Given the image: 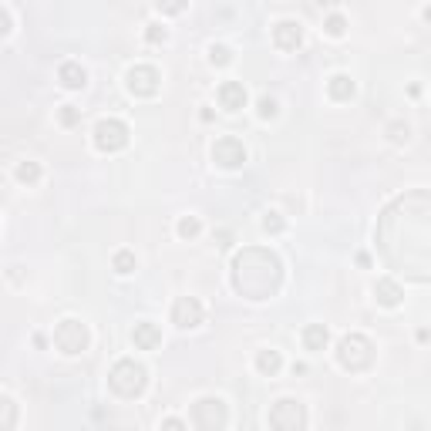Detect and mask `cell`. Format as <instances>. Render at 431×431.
<instances>
[{"instance_id": "1", "label": "cell", "mask_w": 431, "mask_h": 431, "mask_svg": "<svg viewBox=\"0 0 431 431\" xmlns=\"http://www.w3.org/2000/svg\"><path fill=\"white\" fill-rule=\"evenodd\" d=\"M283 287V263L273 249L246 246L232 256V290L246 300H270Z\"/></svg>"}, {"instance_id": "2", "label": "cell", "mask_w": 431, "mask_h": 431, "mask_svg": "<svg viewBox=\"0 0 431 431\" xmlns=\"http://www.w3.org/2000/svg\"><path fill=\"white\" fill-rule=\"evenodd\" d=\"M108 385L115 394H122V398H142L145 394V387H149V370L142 368L135 357H122L111 374H108Z\"/></svg>"}, {"instance_id": "3", "label": "cell", "mask_w": 431, "mask_h": 431, "mask_svg": "<svg viewBox=\"0 0 431 431\" xmlns=\"http://www.w3.org/2000/svg\"><path fill=\"white\" fill-rule=\"evenodd\" d=\"M337 364L344 370H368L374 364V344L364 334H347L337 344Z\"/></svg>"}, {"instance_id": "4", "label": "cell", "mask_w": 431, "mask_h": 431, "mask_svg": "<svg viewBox=\"0 0 431 431\" xmlns=\"http://www.w3.org/2000/svg\"><path fill=\"white\" fill-rule=\"evenodd\" d=\"M189 415H192L196 431H223L230 425V408L223 398H199Z\"/></svg>"}, {"instance_id": "5", "label": "cell", "mask_w": 431, "mask_h": 431, "mask_svg": "<svg viewBox=\"0 0 431 431\" xmlns=\"http://www.w3.org/2000/svg\"><path fill=\"white\" fill-rule=\"evenodd\" d=\"M270 428L273 431H307V408L296 398H280L270 408Z\"/></svg>"}, {"instance_id": "6", "label": "cell", "mask_w": 431, "mask_h": 431, "mask_svg": "<svg viewBox=\"0 0 431 431\" xmlns=\"http://www.w3.org/2000/svg\"><path fill=\"white\" fill-rule=\"evenodd\" d=\"M88 340H92L88 327H85L81 320H75V317H68V320H61L58 327H54V347L68 357L81 354V351L88 347Z\"/></svg>"}, {"instance_id": "7", "label": "cell", "mask_w": 431, "mask_h": 431, "mask_svg": "<svg viewBox=\"0 0 431 431\" xmlns=\"http://www.w3.org/2000/svg\"><path fill=\"white\" fill-rule=\"evenodd\" d=\"M128 145V125L122 118H101L94 125V149L98 152H122Z\"/></svg>"}, {"instance_id": "8", "label": "cell", "mask_w": 431, "mask_h": 431, "mask_svg": "<svg viewBox=\"0 0 431 431\" xmlns=\"http://www.w3.org/2000/svg\"><path fill=\"white\" fill-rule=\"evenodd\" d=\"M125 85H128V92L135 94V98H152V94H158L162 77H158V71H155L152 64H135V68H128Z\"/></svg>"}, {"instance_id": "9", "label": "cell", "mask_w": 431, "mask_h": 431, "mask_svg": "<svg viewBox=\"0 0 431 431\" xmlns=\"http://www.w3.org/2000/svg\"><path fill=\"white\" fill-rule=\"evenodd\" d=\"M213 162L219 165V169H239V165L246 162V149H243V142L236 139V135H223V139H216Z\"/></svg>"}, {"instance_id": "10", "label": "cell", "mask_w": 431, "mask_h": 431, "mask_svg": "<svg viewBox=\"0 0 431 431\" xmlns=\"http://www.w3.org/2000/svg\"><path fill=\"white\" fill-rule=\"evenodd\" d=\"M202 317H206V310L196 296H179L175 304H172V323L175 327H182V330H192V327H199Z\"/></svg>"}, {"instance_id": "11", "label": "cell", "mask_w": 431, "mask_h": 431, "mask_svg": "<svg viewBox=\"0 0 431 431\" xmlns=\"http://www.w3.org/2000/svg\"><path fill=\"white\" fill-rule=\"evenodd\" d=\"M273 44L280 51H296V47L304 44V27L296 20H280L277 27H273Z\"/></svg>"}, {"instance_id": "12", "label": "cell", "mask_w": 431, "mask_h": 431, "mask_svg": "<svg viewBox=\"0 0 431 431\" xmlns=\"http://www.w3.org/2000/svg\"><path fill=\"white\" fill-rule=\"evenodd\" d=\"M219 105L226 108V111L246 108V88H243V81H223L219 85Z\"/></svg>"}, {"instance_id": "13", "label": "cell", "mask_w": 431, "mask_h": 431, "mask_svg": "<svg viewBox=\"0 0 431 431\" xmlns=\"http://www.w3.org/2000/svg\"><path fill=\"white\" fill-rule=\"evenodd\" d=\"M132 344H135L139 351H155V347L162 344V330H158L155 323L142 320V323H135V330H132Z\"/></svg>"}, {"instance_id": "14", "label": "cell", "mask_w": 431, "mask_h": 431, "mask_svg": "<svg viewBox=\"0 0 431 431\" xmlns=\"http://www.w3.org/2000/svg\"><path fill=\"white\" fill-rule=\"evenodd\" d=\"M374 296H377V304H381V307H398L401 296H404V290L398 287V280L381 277L377 283H374Z\"/></svg>"}, {"instance_id": "15", "label": "cell", "mask_w": 431, "mask_h": 431, "mask_svg": "<svg viewBox=\"0 0 431 431\" xmlns=\"http://www.w3.org/2000/svg\"><path fill=\"white\" fill-rule=\"evenodd\" d=\"M58 81H61L68 92H77V88H85V81H88V71L81 68L77 61H64L58 68Z\"/></svg>"}, {"instance_id": "16", "label": "cell", "mask_w": 431, "mask_h": 431, "mask_svg": "<svg viewBox=\"0 0 431 431\" xmlns=\"http://www.w3.org/2000/svg\"><path fill=\"white\" fill-rule=\"evenodd\" d=\"M357 92V85L351 81V75H334L327 81V94L334 98V101H351Z\"/></svg>"}, {"instance_id": "17", "label": "cell", "mask_w": 431, "mask_h": 431, "mask_svg": "<svg viewBox=\"0 0 431 431\" xmlns=\"http://www.w3.org/2000/svg\"><path fill=\"white\" fill-rule=\"evenodd\" d=\"M327 344H330V330L323 323H307L304 327V347L307 351H323Z\"/></svg>"}, {"instance_id": "18", "label": "cell", "mask_w": 431, "mask_h": 431, "mask_svg": "<svg viewBox=\"0 0 431 431\" xmlns=\"http://www.w3.org/2000/svg\"><path fill=\"white\" fill-rule=\"evenodd\" d=\"M280 368H283V357H280V351H260L256 354V370L260 374H266V377H273V374H280Z\"/></svg>"}, {"instance_id": "19", "label": "cell", "mask_w": 431, "mask_h": 431, "mask_svg": "<svg viewBox=\"0 0 431 431\" xmlns=\"http://www.w3.org/2000/svg\"><path fill=\"white\" fill-rule=\"evenodd\" d=\"M17 418H20V411H17L14 398H7V394H0V431H14Z\"/></svg>"}, {"instance_id": "20", "label": "cell", "mask_w": 431, "mask_h": 431, "mask_svg": "<svg viewBox=\"0 0 431 431\" xmlns=\"http://www.w3.org/2000/svg\"><path fill=\"white\" fill-rule=\"evenodd\" d=\"M111 266H115V273L128 277V273L135 270V253H132V249H118V253L111 256Z\"/></svg>"}, {"instance_id": "21", "label": "cell", "mask_w": 431, "mask_h": 431, "mask_svg": "<svg viewBox=\"0 0 431 431\" xmlns=\"http://www.w3.org/2000/svg\"><path fill=\"white\" fill-rule=\"evenodd\" d=\"M14 175L24 185H34V182H41V165H37V162H20Z\"/></svg>"}, {"instance_id": "22", "label": "cell", "mask_w": 431, "mask_h": 431, "mask_svg": "<svg viewBox=\"0 0 431 431\" xmlns=\"http://www.w3.org/2000/svg\"><path fill=\"white\" fill-rule=\"evenodd\" d=\"M199 232H202L199 216H182V219H179V236H182V239H196Z\"/></svg>"}, {"instance_id": "23", "label": "cell", "mask_w": 431, "mask_h": 431, "mask_svg": "<svg viewBox=\"0 0 431 431\" xmlns=\"http://www.w3.org/2000/svg\"><path fill=\"white\" fill-rule=\"evenodd\" d=\"M323 31L330 34V37H344V31H347V17H344V14H330L327 20H323Z\"/></svg>"}, {"instance_id": "24", "label": "cell", "mask_w": 431, "mask_h": 431, "mask_svg": "<svg viewBox=\"0 0 431 431\" xmlns=\"http://www.w3.org/2000/svg\"><path fill=\"white\" fill-rule=\"evenodd\" d=\"M260 226H263V232H270V236H277V232L287 230V223H283V216L280 213H266Z\"/></svg>"}, {"instance_id": "25", "label": "cell", "mask_w": 431, "mask_h": 431, "mask_svg": "<svg viewBox=\"0 0 431 431\" xmlns=\"http://www.w3.org/2000/svg\"><path fill=\"white\" fill-rule=\"evenodd\" d=\"M256 115H260L263 122H266V118H277V98L263 94L260 101H256Z\"/></svg>"}, {"instance_id": "26", "label": "cell", "mask_w": 431, "mask_h": 431, "mask_svg": "<svg viewBox=\"0 0 431 431\" xmlns=\"http://www.w3.org/2000/svg\"><path fill=\"white\" fill-rule=\"evenodd\" d=\"M209 61L223 68V64H230V61H232V51H230L226 44H213V47H209Z\"/></svg>"}, {"instance_id": "27", "label": "cell", "mask_w": 431, "mask_h": 431, "mask_svg": "<svg viewBox=\"0 0 431 431\" xmlns=\"http://www.w3.org/2000/svg\"><path fill=\"white\" fill-rule=\"evenodd\" d=\"M58 122H61L64 128H71V125H77V122H81V108H75V105H64L61 111H58Z\"/></svg>"}, {"instance_id": "28", "label": "cell", "mask_w": 431, "mask_h": 431, "mask_svg": "<svg viewBox=\"0 0 431 431\" xmlns=\"http://www.w3.org/2000/svg\"><path fill=\"white\" fill-rule=\"evenodd\" d=\"M165 37H169V31H165L162 24H149V27H145V41H149V44H165Z\"/></svg>"}, {"instance_id": "29", "label": "cell", "mask_w": 431, "mask_h": 431, "mask_svg": "<svg viewBox=\"0 0 431 431\" xmlns=\"http://www.w3.org/2000/svg\"><path fill=\"white\" fill-rule=\"evenodd\" d=\"M387 135H391V142H408V135H411V128H408V125H401V122H394L391 125V128H387Z\"/></svg>"}, {"instance_id": "30", "label": "cell", "mask_w": 431, "mask_h": 431, "mask_svg": "<svg viewBox=\"0 0 431 431\" xmlns=\"http://www.w3.org/2000/svg\"><path fill=\"white\" fill-rule=\"evenodd\" d=\"M162 431H189V425H185L182 418H165V421H162Z\"/></svg>"}, {"instance_id": "31", "label": "cell", "mask_w": 431, "mask_h": 431, "mask_svg": "<svg viewBox=\"0 0 431 431\" xmlns=\"http://www.w3.org/2000/svg\"><path fill=\"white\" fill-rule=\"evenodd\" d=\"M7 34H11V14L0 7V37H7Z\"/></svg>"}, {"instance_id": "32", "label": "cell", "mask_w": 431, "mask_h": 431, "mask_svg": "<svg viewBox=\"0 0 431 431\" xmlns=\"http://www.w3.org/2000/svg\"><path fill=\"white\" fill-rule=\"evenodd\" d=\"M185 4H158V11H165V14H179Z\"/></svg>"}]
</instances>
